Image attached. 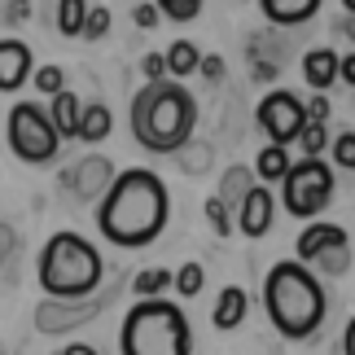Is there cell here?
Instances as JSON below:
<instances>
[{"label": "cell", "mask_w": 355, "mask_h": 355, "mask_svg": "<svg viewBox=\"0 0 355 355\" xmlns=\"http://www.w3.org/2000/svg\"><path fill=\"white\" fill-rule=\"evenodd\" d=\"M171 215V193L162 184L158 171L149 167H128L114 171L105 198L97 202V228L110 245H123V250H145L162 237Z\"/></svg>", "instance_id": "6da1fadb"}, {"label": "cell", "mask_w": 355, "mask_h": 355, "mask_svg": "<svg viewBox=\"0 0 355 355\" xmlns=\"http://www.w3.org/2000/svg\"><path fill=\"white\" fill-rule=\"evenodd\" d=\"M263 311L272 329L290 343H303L324 324L329 316V294H324L320 277L298 259H281L263 277Z\"/></svg>", "instance_id": "7a4b0ae2"}, {"label": "cell", "mask_w": 355, "mask_h": 355, "mask_svg": "<svg viewBox=\"0 0 355 355\" xmlns=\"http://www.w3.org/2000/svg\"><path fill=\"white\" fill-rule=\"evenodd\" d=\"M198 123V101L180 79H158L145 84L132 97V136L149 154H175L189 145Z\"/></svg>", "instance_id": "3957f363"}, {"label": "cell", "mask_w": 355, "mask_h": 355, "mask_svg": "<svg viewBox=\"0 0 355 355\" xmlns=\"http://www.w3.org/2000/svg\"><path fill=\"white\" fill-rule=\"evenodd\" d=\"M35 277L49 298H88L101 290L105 263H101V250L84 233H53L40 250Z\"/></svg>", "instance_id": "277c9868"}, {"label": "cell", "mask_w": 355, "mask_h": 355, "mask_svg": "<svg viewBox=\"0 0 355 355\" xmlns=\"http://www.w3.org/2000/svg\"><path fill=\"white\" fill-rule=\"evenodd\" d=\"M123 355H193L189 316L171 298H136L119 334Z\"/></svg>", "instance_id": "5b68a950"}, {"label": "cell", "mask_w": 355, "mask_h": 355, "mask_svg": "<svg viewBox=\"0 0 355 355\" xmlns=\"http://www.w3.org/2000/svg\"><path fill=\"white\" fill-rule=\"evenodd\" d=\"M334 202V167L324 158H303L290 162L281 180V207L294 215V220H311Z\"/></svg>", "instance_id": "8992f818"}, {"label": "cell", "mask_w": 355, "mask_h": 355, "mask_svg": "<svg viewBox=\"0 0 355 355\" xmlns=\"http://www.w3.org/2000/svg\"><path fill=\"white\" fill-rule=\"evenodd\" d=\"M9 145H13V154H18L22 162H31V167H44V162L58 158L62 136L53 132L44 105L18 101V105L9 110Z\"/></svg>", "instance_id": "52a82bcc"}, {"label": "cell", "mask_w": 355, "mask_h": 355, "mask_svg": "<svg viewBox=\"0 0 355 355\" xmlns=\"http://www.w3.org/2000/svg\"><path fill=\"white\" fill-rule=\"evenodd\" d=\"M114 290H101V294H88V298H44V303L35 307V329L40 334H71L79 324H88L92 316H101L105 307H110Z\"/></svg>", "instance_id": "ba28073f"}, {"label": "cell", "mask_w": 355, "mask_h": 355, "mask_svg": "<svg viewBox=\"0 0 355 355\" xmlns=\"http://www.w3.org/2000/svg\"><path fill=\"white\" fill-rule=\"evenodd\" d=\"M303 123H307V114H303V97H298V92L277 88L259 101V128H263L268 145H294V136L303 132Z\"/></svg>", "instance_id": "9c48e42d"}, {"label": "cell", "mask_w": 355, "mask_h": 355, "mask_svg": "<svg viewBox=\"0 0 355 355\" xmlns=\"http://www.w3.org/2000/svg\"><path fill=\"white\" fill-rule=\"evenodd\" d=\"M272 220H277V198H272V189H268V184H259V180H254L250 189H245L241 207L233 211V228H237L241 237L259 241V237H268Z\"/></svg>", "instance_id": "30bf717a"}, {"label": "cell", "mask_w": 355, "mask_h": 355, "mask_svg": "<svg viewBox=\"0 0 355 355\" xmlns=\"http://www.w3.org/2000/svg\"><path fill=\"white\" fill-rule=\"evenodd\" d=\"M110 180H114V162L105 154H88L71 175H62V184H71V193L79 202H101L105 189H110Z\"/></svg>", "instance_id": "8fae6325"}, {"label": "cell", "mask_w": 355, "mask_h": 355, "mask_svg": "<svg viewBox=\"0 0 355 355\" xmlns=\"http://www.w3.org/2000/svg\"><path fill=\"white\" fill-rule=\"evenodd\" d=\"M31 71H35L31 49L22 40H0V92H18L31 79Z\"/></svg>", "instance_id": "7c38bea8"}, {"label": "cell", "mask_w": 355, "mask_h": 355, "mask_svg": "<svg viewBox=\"0 0 355 355\" xmlns=\"http://www.w3.org/2000/svg\"><path fill=\"white\" fill-rule=\"evenodd\" d=\"M329 245H347V233L338 224H324V220H311L303 233H298V263H311L316 254H324Z\"/></svg>", "instance_id": "4fadbf2b"}, {"label": "cell", "mask_w": 355, "mask_h": 355, "mask_svg": "<svg viewBox=\"0 0 355 355\" xmlns=\"http://www.w3.org/2000/svg\"><path fill=\"white\" fill-rule=\"evenodd\" d=\"M320 5H324V0H259L263 18L277 22V26H303V22L316 18Z\"/></svg>", "instance_id": "5bb4252c"}, {"label": "cell", "mask_w": 355, "mask_h": 355, "mask_svg": "<svg viewBox=\"0 0 355 355\" xmlns=\"http://www.w3.org/2000/svg\"><path fill=\"white\" fill-rule=\"evenodd\" d=\"M44 110H49V123H53V132H58L62 141H71V136L79 132V110H84V101H79L71 88H62L58 97H49Z\"/></svg>", "instance_id": "9a60e30c"}, {"label": "cell", "mask_w": 355, "mask_h": 355, "mask_svg": "<svg viewBox=\"0 0 355 355\" xmlns=\"http://www.w3.org/2000/svg\"><path fill=\"white\" fill-rule=\"evenodd\" d=\"M303 79L311 92H329L338 84V53L334 49H311L303 58Z\"/></svg>", "instance_id": "2e32d148"}, {"label": "cell", "mask_w": 355, "mask_h": 355, "mask_svg": "<svg viewBox=\"0 0 355 355\" xmlns=\"http://www.w3.org/2000/svg\"><path fill=\"white\" fill-rule=\"evenodd\" d=\"M245 311H250V303H245V290L241 285H224L220 290V298H215V329L220 334H233L237 324L245 320Z\"/></svg>", "instance_id": "e0dca14e"}, {"label": "cell", "mask_w": 355, "mask_h": 355, "mask_svg": "<svg viewBox=\"0 0 355 355\" xmlns=\"http://www.w3.org/2000/svg\"><path fill=\"white\" fill-rule=\"evenodd\" d=\"M110 128H114V119H110V110H105L101 101H92V105H84L79 110V141L84 145H101L105 136H110Z\"/></svg>", "instance_id": "ac0fdd59"}, {"label": "cell", "mask_w": 355, "mask_h": 355, "mask_svg": "<svg viewBox=\"0 0 355 355\" xmlns=\"http://www.w3.org/2000/svg\"><path fill=\"white\" fill-rule=\"evenodd\" d=\"M285 171H290V154H285V145H263L259 149V158H254V175H259V184H277L285 180Z\"/></svg>", "instance_id": "d6986e66"}, {"label": "cell", "mask_w": 355, "mask_h": 355, "mask_svg": "<svg viewBox=\"0 0 355 355\" xmlns=\"http://www.w3.org/2000/svg\"><path fill=\"white\" fill-rule=\"evenodd\" d=\"M162 62H167V75L171 79H184V75H198V62H202V49L193 40H175V44L162 53Z\"/></svg>", "instance_id": "ffe728a7"}, {"label": "cell", "mask_w": 355, "mask_h": 355, "mask_svg": "<svg viewBox=\"0 0 355 355\" xmlns=\"http://www.w3.org/2000/svg\"><path fill=\"white\" fill-rule=\"evenodd\" d=\"M250 184H254V171L237 162V167H228V171H224V180H220V193H215V198H220L228 211H237V207H241V198H245V189H250Z\"/></svg>", "instance_id": "44dd1931"}, {"label": "cell", "mask_w": 355, "mask_h": 355, "mask_svg": "<svg viewBox=\"0 0 355 355\" xmlns=\"http://www.w3.org/2000/svg\"><path fill=\"white\" fill-rule=\"evenodd\" d=\"M307 268L311 272H324V277H347V272H351V241L347 245H329V250L316 254Z\"/></svg>", "instance_id": "7402d4cb"}, {"label": "cell", "mask_w": 355, "mask_h": 355, "mask_svg": "<svg viewBox=\"0 0 355 355\" xmlns=\"http://www.w3.org/2000/svg\"><path fill=\"white\" fill-rule=\"evenodd\" d=\"M84 13H88V0H58V31L66 40H79V31H84Z\"/></svg>", "instance_id": "603a6c76"}, {"label": "cell", "mask_w": 355, "mask_h": 355, "mask_svg": "<svg viewBox=\"0 0 355 355\" xmlns=\"http://www.w3.org/2000/svg\"><path fill=\"white\" fill-rule=\"evenodd\" d=\"M167 285H171V272L167 268H145V272H136V277H132L136 298H162Z\"/></svg>", "instance_id": "cb8c5ba5"}, {"label": "cell", "mask_w": 355, "mask_h": 355, "mask_svg": "<svg viewBox=\"0 0 355 355\" xmlns=\"http://www.w3.org/2000/svg\"><path fill=\"white\" fill-rule=\"evenodd\" d=\"M294 141L303 149V158H320L324 149H329V132H324V123H303V132H298Z\"/></svg>", "instance_id": "d4e9b609"}, {"label": "cell", "mask_w": 355, "mask_h": 355, "mask_svg": "<svg viewBox=\"0 0 355 355\" xmlns=\"http://www.w3.org/2000/svg\"><path fill=\"white\" fill-rule=\"evenodd\" d=\"M171 285H175V294H180V298H193V294H202V285H207V268H202V263H184L171 277Z\"/></svg>", "instance_id": "484cf974"}, {"label": "cell", "mask_w": 355, "mask_h": 355, "mask_svg": "<svg viewBox=\"0 0 355 355\" xmlns=\"http://www.w3.org/2000/svg\"><path fill=\"white\" fill-rule=\"evenodd\" d=\"M31 84L40 88V92H44V97H58V92L66 88V71H62V66H35V71H31Z\"/></svg>", "instance_id": "4316f807"}, {"label": "cell", "mask_w": 355, "mask_h": 355, "mask_svg": "<svg viewBox=\"0 0 355 355\" xmlns=\"http://www.w3.org/2000/svg\"><path fill=\"white\" fill-rule=\"evenodd\" d=\"M110 9L105 5H88L84 13V31H79V40H105V31H110Z\"/></svg>", "instance_id": "83f0119b"}, {"label": "cell", "mask_w": 355, "mask_h": 355, "mask_svg": "<svg viewBox=\"0 0 355 355\" xmlns=\"http://www.w3.org/2000/svg\"><path fill=\"white\" fill-rule=\"evenodd\" d=\"M207 224H211L215 237H233L237 233V228H233V211H228L220 198H207Z\"/></svg>", "instance_id": "f1b7e54d"}, {"label": "cell", "mask_w": 355, "mask_h": 355, "mask_svg": "<svg viewBox=\"0 0 355 355\" xmlns=\"http://www.w3.org/2000/svg\"><path fill=\"white\" fill-rule=\"evenodd\" d=\"M162 18H171V22H193L198 13H202V0H154Z\"/></svg>", "instance_id": "f546056e"}, {"label": "cell", "mask_w": 355, "mask_h": 355, "mask_svg": "<svg viewBox=\"0 0 355 355\" xmlns=\"http://www.w3.org/2000/svg\"><path fill=\"white\" fill-rule=\"evenodd\" d=\"M329 154H334V167L338 171H355V132H343L329 141Z\"/></svg>", "instance_id": "4dcf8cb0"}, {"label": "cell", "mask_w": 355, "mask_h": 355, "mask_svg": "<svg viewBox=\"0 0 355 355\" xmlns=\"http://www.w3.org/2000/svg\"><path fill=\"white\" fill-rule=\"evenodd\" d=\"M132 22L141 26V31H154V26L162 22V13H158V5H145V0H136V5H132Z\"/></svg>", "instance_id": "1f68e13d"}, {"label": "cell", "mask_w": 355, "mask_h": 355, "mask_svg": "<svg viewBox=\"0 0 355 355\" xmlns=\"http://www.w3.org/2000/svg\"><path fill=\"white\" fill-rule=\"evenodd\" d=\"M303 114H307V123H329L334 105H329V97H324V92H316L311 101H303Z\"/></svg>", "instance_id": "d6a6232c"}, {"label": "cell", "mask_w": 355, "mask_h": 355, "mask_svg": "<svg viewBox=\"0 0 355 355\" xmlns=\"http://www.w3.org/2000/svg\"><path fill=\"white\" fill-rule=\"evenodd\" d=\"M224 71H228V66H224V58H220V53H202V62H198V75H207V84H220V79H224Z\"/></svg>", "instance_id": "836d02e7"}, {"label": "cell", "mask_w": 355, "mask_h": 355, "mask_svg": "<svg viewBox=\"0 0 355 355\" xmlns=\"http://www.w3.org/2000/svg\"><path fill=\"white\" fill-rule=\"evenodd\" d=\"M141 75H145V84L167 79V62H162V53H145V58H141Z\"/></svg>", "instance_id": "e575fe53"}, {"label": "cell", "mask_w": 355, "mask_h": 355, "mask_svg": "<svg viewBox=\"0 0 355 355\" xmlns=\"http://www.w3.org/2000/svg\"><path fill=\"white\" fill-rule=\"evenodd\" d=\"M175 154L184 158V167H189V171H202V167H211V149H207V145H202L198 154H189V149H175Z\"/></svg>", "instance_id": "d590c367"}, {"label": "cell", "mask_w": 355, "mask_h": 355, "mask_svg": "<svg viewBox=\"0 0 355 355\" xmlns=\"http://www.w3.org/2000/svg\"><path fill=\"white\" fill-rule=\"evenodd\" d=\"M13 250H18V233H13L5 220H0V259H9Z\"/></svg>", "instance_id": "8d00e7d4"}, {"label": "cell", "mask_w": 355, "mask_h": 355, "mask_svg": "<svg viewBox=\"0 0 355 355\" xmlns=\"http://www.w3.org/2000/svg\"><path fill=\"white\" fill-rule=\"evenodd\" d=\"M277 75H281V66H277V62H254V79H259V84H272Z\"/></svg>", "instance_id": "74e56055"}, {"label": "cell", "mask_w": 355, "mask_h": 355, "mask_svg": "<svg viewBox=\"0 0 355 355\" xmlns=\"http://www.w3.org/2000/svg\"><path fill=\"white\" fill-rule=\"evenodd\" d=\"M338 79H347V84L355 88V53H347V58H338Z\"/></svg>", "instance_id": "f35d334b"}, {"label": "cell", "mask_w": 355, "mask_h": 355, "mask_svg": "<svg viewBox=\"0 0 355 355\" xmlns=\"http://www.w3.org/2000/svg\"><path fill=\"white\" fill-rule=\"evenodd\" d=\"M31 18V0H9V22Z\"/></svg>", "instance_id": "ab89813d"}, {"label": "cell", "mask_w": 355, "mask_h": 355, "mask_svg": "<svg viewBox=\"0 0 355 355\" xmlns=\"http://www.w3.org/2000/svg\"><path fill=\"white\" fill-rule=\"evenodd\" d=\"M53 355H97V347H88V343H71V347H62V351H53Z\"/></svg>", "instance_id": "60d3db41"}, {"label": "cell", "mask_w": 355, "mask_h": 355, "mask_svg": "<svg viewBox=\"0 0 355 355\" xmlns=\"http://www.w3.org/2000/svg\"><path fill=\"white\" fill-rule=\"evenodd\" d=\"M343 355H355V316L347 320V334H343Z\"/></svg>", "instance_id": "b9f144b4"}, {"label": "cell", "mask_w": 355, "mask_h": 355, "mask_svg": "<svg viewBox=\"0 0 355 355\" xmlns=\"http://www.w3.org/2000/svg\"><path fill=\"white\" fill-rule=\"evenodd\" d=\"M343 9H347V13H351V18H355V0H343Z\"/></svg>", "instance_id": "7bdbcfd3"}, {"label": "cell", "mask_w": 355, "mask_h": 355, "mask_svg": "<svg viewBox=\"0 0 355 355\" xmlns=\"http://www.w3.org/2000/svg\"><path fill=\"white\" fill-rule=\"evenodd\" d=\"M0 263H5V259H0Z\"/></svg>", "instance_id": "ee69618b"}, {"label": "cell", "mask_w": 355, "mask_h": 355, "mask_svg": "<svg viewBox=\"0 0 355 355\" xmlns=\"http://www.w3.org/2000/svg\"><path fill=\"white\" fill-rule=\"evenodd\" d=\"M132 5H136V0H132Z\"/></svg>", "instance_id": "f6af8a7d"}]
</instances>
